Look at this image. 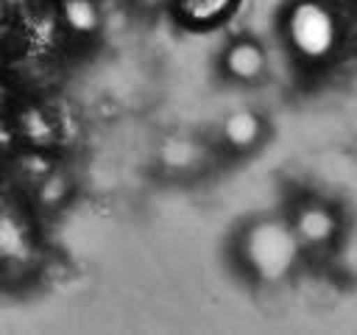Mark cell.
<instances>
[{
    "label": "cell",
    "instance_id": "13",
    "mask_svg": "<svg viewBox=\"0 0 357 335\" xmlns=\"http://www.w3.org/2000/svg\"><path fill=\"white\" fill-rule=\"evenodd\" d=\"M0 100H3V89H0Z\"/></svg>",
    "mask_w": 357,
    "mask_h": 335
},
{
    "label": "cell",
    "instance_id": "9",
    "mask_svg": "<svg viewBox=\"0 0 357 335\" xmlns=\"http://www.w3.org/2000/svg\"><path fill=\"white\" fill-rule=\"evenodd\" d=\"M231 6V0H184L181 8L190 20L195 22H212L215 17H220L226 8Z\"/></svg>",
    "mask_w": 357,
    "mask_h": 335
},
{
    "label": "cell",
    "instance_id": "3",
    "mask_svg": "<svg viewBox=\"0 0 357 335\" xmlns=\"http://www.w3.org/2000/svg\"><path fill=\"white\" fill-rule=\"evenodd\" d=\"M335 229H337L335 215L329 209H324V207H315V204L312 207H304L298 212V218H296V237L301 243H307V246H324V243H329L332 234H335Z\"/></svg>",
    "mask_w": 357,
    "mask_h": 335
},
{
    "label": "cell",
    "instance_id": "2",
    "mask_svg": "<svg viewBox=\"0 0 357 335\" xmlns=\"http://www.w3.org/2000/svg\"><path fill=\"white\" fill-rule=\"evenodd\" d=\"M287 34L298 53H304L310 59H321L324 53H329L332 42H335V22L324 6L301 3L293 8V14L287 20Z\"/></svg>",
    "mask_w": 357,
    "mask_h": 335
},
{
    "label": "cell",
    "instance_id": "1",
    "mask_svg": "<svg viewBox=\"0 0 357 335\" xmlns=\"http://www.w3.org/2000/svg\"><path fill=\"white\" fill-rule=\"evenodd\" d=\"M298 237L276 223V221H265V223H257L248 234H245V260L248 265L265 276V279H279L282 274H287V268L293 265L296 260V243Z\"/></svg>",
    "mask_w": 357,
    "mask_h": 335
},
{
    "label": "cell",
    "instance_id": "11",
    "mask_svg": "<svg viewBox=\"0 0 357 335\" xmlns=\"http://www.w3.org/2000/svg\"><path fill=\"white\" fill-rule=\"evenodd\" d=\"M20 173L28 179V181H42L47 176V165L39 159V156H25L20 162Z\"/></svg>",
    "mask_w": 357,
    "mask_h": 335
},
{
    "label": "cell",
    "instance_id": "10",
    "mask_svg": "<svg viewBox=\"0 0 357 335\" xmlns=\"http://www.w3.org/2000/svg\"><path fill=\"white\" fill-rule=\"evenodd\" d=\"M67 193V179L61 173H47L42 181H39V198L42 204H56L61 201Z\"/></svg>",
    "mask_w": 357,
    "mask_h": 335
},
{
    "label": "cell",
    "instance_id": "8",
    "mask_svg": "<svg viewBox=\"0 0 357 335\" xmlns=\"http://www.w3.org/2000/svg\"><path fill=\"white\" fill-rule=\"evenodd\" d=\"M64 17L75 31H92L98 25V11L89 0H67L64 3Z\"/></svg>",
    "mask_w": 357,
    "mask_h": 335
},
{
    "label": "cell",
    "instance_id": "4",
    "mask_svg": "<svg viewBox=\"0 0 357 335\" xmlns=\"http://www.w3.org/2000/svg\"><path fill=\"white\" fill-rule=\"evenodd\" d=\"M226 67H229L231 75L248 81V78H257V75L262 73L265 56H262V50H259L257 45H251V42H237V45L226 53Z\"/></svg>",
    "mask_w": 357,
    "mask_h": 335
},
{
    "label": "cell",
    "instance_id": "12",
    "mask_svg": "<svg viewBox=\"0 0 357 335\" xmlns=\"http://www.w3.org/2000/svg\"><path fill=\"white\" fill-rule=\"evenodd\" d=\"M8 142H11V134H8L6 123H0V145H8Z\"/></svg>",
    "mask_w": 357,
    "mask_h": 335
},
{
    "label": "cell",
    "instance_id": "6",
    "mask_svg": "<svg viewBox=\"0 0 357 335\" xmlns=\"http://www.w3.org/2000/svg\"><path fill=\"white\" fill-rule=\"evenodd\" d=\"M20 128H22V134L33 142V145H47V142H53V126L47 123V117H45V112L42 109H25L22 114H20Z\"/></svg>",
    "mask_w": 357,
    "mask_h": 335
},
{
    "label": "cell",
    "instance_id": "5",
    "mask_svg": "<svg viewBox=\"0 0 357 335\" xmlns=\"http://www.w3.org/2000/svg\"><path fill=\"white\" fill-rule=\"evenodd\" d=\"M223 134H226V140L231 145L245 148V145H251L259 137V117L254 112H245V109L234 112V114H229V120L223 126Z\"/></svg>",
    "mask_w": 357,
    "mask_h": 335
},
{
    "label": "cell",
    "instance_id": "7",
    "mask_svg": "<svg viewBox=\"0 0 357 335\" xmlns=\"http://www.w3.org/2000/svg\"><path fill=\"white\" fill-rule=\"evenodd\" d=\"M25 246V232L14 215H0V257H17Z\"/></svg>",
    "mask_w": 357,
    "mask_h": 335
}]
</instances>
